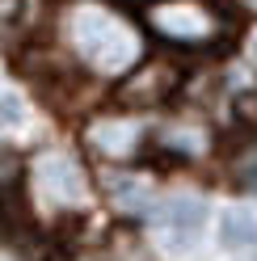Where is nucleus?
I'll use <instances>...</instances> for the list:
<instances>
[{
	"label": "nucleus",
	"instance_id": "obj_4",
	"mask_svg": "<svg viewBox=\"0 0 257 261\" xmlns=\"http://www.w3.org/2000/svg\"><path fill=\"white\" fill-rule=\"evenodd\" d=\"M173 89H177V68L165 63V59H152V63L135 68L118 85V101L122 106H156V101H165Z\"/></svg>",
	"mask_w": 257,
	"mask_h": 261
},
{
	"label": "nucleus",
	"instance_id": "obj_2",
	"mask_svg": "<svg viewBox=\"0 0 257 261\" xmlns=\"http://www.w3.org/2000/svg\"><path fill=\"white\" fill-rule=\"evenodd\" d=\"M148 21H152L156 34H165L173 42H186V46H202L219 34L215 13L207 5H198V0H165V5H156L148 13Z\"/></svg>",
	"mask_w": 257,
	"mask_h": 261
},
{
	"label": "nucleus",
	"instance_id": "obj_5",
	"mask_svg": "<svg viewBox=\"0 0 257 261\" xmlns=\"http://www.w3.org/2000/svg\"><path fill=\"white\" fill-rule=\"evenodd\" d=\"M139 139H143V126L131 122V118H118V114H110V118H93L85 126V143H89L93 152L110 156V160L131 156L139 148Z\"/></svg>",
	"mask_w": 257,
	"mask_h": 261
},
{
	"label": "nucleus",
	"instance_id": "obj_10",
	"mask_svg": "<svg viewBox=\"0 0 257 261\" xmlns=\"http://www.w3.org/2000/svg\"><path fill=\"white\" fill-rule=\"evenodd\" d=\"M253 55H257V42H253Z\"/></svg>",
	"mask_w": 257,
	"mask_h": 261
},
{
	"label": "nucleus",
	"instance_id": "obj_3",
	"mask_svg": "<svg viewBox=\"0 0 257 261\" xmlns=\"http://www.w3.org/2000/svg\"><path fill=\"white\" fill-rule=\"evenodd\" d=\"M34 186L42 194V202H51L55 211L63 206H85L89 198V181H85V169L76 165V156L68 152H46L34 160Z\"/></svg>",
	"mask_w": 257,
	"mask_h": 261
},
{
	"label": "nucleus",
	"instance_id": "obj_8",
	"mask_svg": "<svg viewBox=\"0 0 257 261\" xmlns=\"http://www.w3.org/2000/svg\"><path fill=\"white\" fill-rule=\"evenodd\" d=\"M110 194H114V206H122V211H148L152 206V190L139 177H118L110 186Z\"/></svg>",
	"mask_w": 257,
	"mask_h": 261
},
{
	"label": "nucleus",
	"instance_id": "obj_1",
	"mask_svg": "<svg viewBox=\"0 0 257 261\" xmlns=\"http://www.w3.org/2000/svg\"><path fill=\"white\" fill-rule=\"evenodd\" d=\"M68 38H72V51L80 55V63L101 76H122L131 72L139 55H143V42H139V30L122 17V13L106 9V5H76L68 13Z\"/></svg>",
	"mask_w": 257,
	"mask_h": 261
},
{
	"label": "nucleus",
	"instance_id": "obj_6",
	"mask_svg": "<svg viewBox=\"0 0 257 261\" xmlns=\"http://www.w3.org/2000/svg\"><path fill=\"white\" fill-rule=\"evenodd\" d=\"M219 240L228 244V249H249V244H257V211H253V206H232V211H223V219H219Z\"/></svg>",
	"mask_w": 257,
	"mask_h": 261
},
{
	"label": "nucleus",
	"instance_id": "obj_9",
	"mask_svg": "<svg viewBox=\"0 0 257 261\" xmlns=\"http://www.w3.org/2000/svg\"><path fill=\"white\" fill-rule=\"evenodd\" d=\"M245 9H249V13H257V0H245Z\"/></svg>",
	"mask_w": 257,
	"mask_h": 261
},
{
	"label": "nucleus",
	"instance_id": "obj_7",
	"mask_svg": "<svg viewBox=\"0 0 257 261\" xmlns=\"http://www.w3.org/2000/svg\"><path fill=\"white\" fill-rule=\"evenodd\" d=\"M160 219H165L173 232H186V236H194L202 219H207V202L202 198H190V194H182V198H169L165 211H160Z\"/></svg>",
	"mask_w": 257,
	"mask_h": 261
}]
</instances>
